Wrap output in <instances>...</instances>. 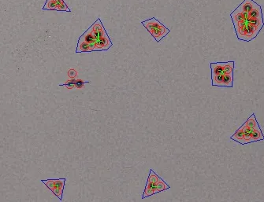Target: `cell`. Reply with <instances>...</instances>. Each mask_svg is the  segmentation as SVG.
<instances>
[{"label": "cell", "instance_id": "obj_1", "mask_svg": "<svg viewBox=\"0 0 264 202\" xmlns=\"http://www.w3.org/2000/svg\"><path fill=\"white\" fill-rule=\"evenodd\" d=\"M142 24L144 26L147 30L148 31V33L153 36V38L157 42H160L171 32L170 29H167L155 17H152L148 20L142 21Z\"/></svg>", "mask_w": 264, "mask_h": 202}, {"label": "cell", "instance_id": "obj_2", "mask_svg": "<svg viewBox=\"0 0 264 202\" xmlns=\"http://www.w3.org/2000/svg\"><path fill=\"white\" fill-rule=\"evenodd\" d=\"M41 182L46 185V187L55 194L60 200H62V194L65 187L66 178H58V179H46L41 180Z\"/></svg>", "mask_w": 264, "mask_h": 202}, {"label": "cell", "instance_id": "obj_3", "mask_svg": "<svg viewBox=\"0 0 264 202\" xmlns=\"http://www.w3.org/2000/svg\"><path fill=\"white\" fill-rule=\"evenodd\" d=\"M96 44V48H95V51H100V50H107L111 46L113 45L112 42H111V39L108 36L107 33L102 37L99 38V39L95 42Z\"/></svg>", "mask_w": 264, "mask_h": 202}, {"label": "cell", "instance_id": "obj_4", "mask_svg": "<svg viewBox=\"0 0 264 202\" xmlns=\"http://www.w3.org/2000/svg\"><path fill=\"white\" fill-rule=\"evenodd\" d=\"M92 33H93L94 36L96 38V41L99 39V38L102 37L107 34L105 29H104L103 25H102V22H101L100 19H97L96 21L92 25Z\"/></svg>", "mask_w": 264, "mask_h": 202}, {"label": "cell", "instance_id": "obj_5", "mask_svg": "<svg viewBox=\"0 0 264 202\" xmlns=\"http://www.w3.org/2000/svg\"><path fill=\"white\" fill-rule=\"evenodd\" d=\"M226 62H211L210 64L211 70V77L223 73L224 66Z\"/></svg>", "mask_w": 264, "mask_h": 202}, {"label": "cell", "instance_id": "obj_6", "mask_svg": "<svg viewBox=\"0 0 264 202\" xmlns=\"http://www.w3.org/2000/svg\"><path fill=\"white\" fill-rule=\"evenodd\" d=\"M79 41H84V42H87L89 43H93V42H96V38L94 36L93 33H92V27L91 26L85 33H84L78 39Z\"/></svg>", "mask_w": 264, "mask_h": 202}, {"label": "cell", "instance_id": "obj_7", "mask_svg": "<svg viewBox=\"0 0 264 202\" xmlns=\"http://www.w3.org/2000/svg\"><path fill=\"white\" fill-rule=\"evenodd\" d=\"M252 143L264 140V135L263 134H262V130H261L259 124H258L256 127H254V128L252 129Z\"/></svg>", "mask_w": 264, "mask_h": 202}, {"label": "cell", "instance_id": "obj_8", "mask_svg": "<svg viewBox=\"0 0 264 202\" xmlns=\"http://www.w3.org/2000/svg\"><path fill=\"white\" fill-rule=\"evenodd\" d=\"M230 138L232 140H234V141L237 142V143H240L241 145H245V143H244V132H243L242 126L239 127V129L237 130V131L231 136Z\"/></svg>", "mask_w": 264, "mask_h": 202}, {"label": "cell", "instance_id": "obj_9", "mask_svg": "<svg viewBox=\"0 0 264 202\" xmlns=\"http://www.w3.org/2000/svg\"><path fill=\"white\" fill-rule=\"evenodd\" d=\"M242 127H243V132H244V143H245V144L252 143V129L251 128V127H249L247 124H246V123H244V124L242 125Z\"/></svg>", "mask_w": 264, "mask_h": 202}, {"label": "cell", "instance_id": "obj_10", "mask_svg": "<svg viewBox=\"0 0 264 202\" xmlns=\"http://www.w3.org/2000/svg\"><path fill=\"white\" fill-rule=\"evenodd\" d=\"M76 53H82V52H92L91 50L90 43L84 41H79L77 42V47L75 51Z\"/></svg>", "mask_w": 264, "mask_h": 202}, {"label": "cell", "instance_id": "obj_11", "mask_svg": "<svg viewBox=\"0 0 264 202\" xmlns=\"http://www.w3.org/2000/svg\"><path fill=\"white\" fill-rule=\"evenodd\" d=\"M223 77L224 74H218V75L215 76V77H211V81H212V86H215V87H223Z\"/></svg>", "mask_w": 264, "mask_h": 202}, {"label": "cell", "instance_id": "obj_12", "mask_svg": "<svg viewBox=\"0 0 264 202\" xmlns=\"http://www.w3.org/2000/svg\"><path fill=\"white\" fill-rule=\"evenodd\" d=\"M234 81V74H224L223 77V87H233Z\"/></svg>", "mask_w": 264, "mask_h": 202}, {"label": "cell", "instance_id": "obj_13", "mask_svg": "<svg viewBox=\"0 0 264 202\" xmlns=\"http://www.w3.org/2000/svg\"><path fill=\"white\" fill-rule=\"evenodd\" d=\"M56 10L57 11H66L70 12L71 10L66 4L64 0H57L56 1Z\"/></svg>", "mask_w": 264, "mask_h": 202}, {"label": "cell", "instance_id": "obj_14", "mask_svg": "<svg viewBox=\"0 0 264 202\" xmlns=\"http://www.w3.org/2000/svg\"><path fill=\"white\" fill-rule=\"evenodd\" d=\"M234 61H228L225 63L223 69V74H234Z\"/></svg>", "mask_w": 264, "mask_h": 202}, {"label": "cell", "instance_id": "obj_15", "mask_svg": "<svg viewBox=\"0 0 264 202\" xmlns=\"http://www.w3.org/2000/svg\"><path fill=\"white\" fill-rule=\"evenodd\" d=\"M245 123L249 127H251V128H252V129H253L254 127H256V126L259 124H258L257 120H256V116H255L254 113H252V115L249 116V118L247 120V121H246Z\"/></svg>", "mask_w": 264, "mask_h": 202}, {"label": "cell", "instance_id": "obj_16", "mask_svg": "<svg viewBox=\"0 0 264 202\" xmlns=\"http://www.w3.org/2000/svg\"><path fill=\"white\" fill-rule=\"evenodd\" d=\"M170 188H171L170 186H169L168 184L166 183L165 181H164L163 179H162V178L159 180V182H158V184H157V190H158V193L162 192V191H164V190H169Z\"/></svg>", "mask_w": 264, "mask_h": 202}, {"label": "cell", "instance_id": "obj_17", "mask_svg": "<svg viewBox=\"0 0 264 202\" xmlns=\"http://www.w3.org/2000/svg\"><path fill=\"white\" fill-rule=\"evenodd\" d=\"M43 10H56V2L53 0H47L46 3L43 7Z\"/></svg>", "mask_w": 264, "mask_h": 202}, {"label": "cell", "instance_id": "obj_18", "mask_svg": "<svg viewBox=\"0 0 264 202\" xmlns=\"http://www.w3.org/2000/svg\"><path fill=\"white\" fill-rule=\"evenodd\" d=\"M76 80H75V79L71 78V80H68L66 83H64V84H59V86H63V87H66L68 89H72L75 87Z\"/></svg>", "mask_w": 264, "mask_h": 202}, {"label": "cell", "instance_id": "obj_19", "mask_svg": "<svg viewBox=\"0 0 264 202\" xmlns=\"http://www.w3.org/2000/svg\"><path fill=\"white\" fill-rule=\"evenodd\" d=\"M86 83H89V81L85 82V81H83V80H76L75 87H77V88H82V87H84V85Z\"/></svg>", "mask_w": 264, "mask_h": 202}, {"label": "cell", "instance_id": "obj_20", "mask_svg": "<svg viewBox=\"0 0 264 202\" xmlns=\"http://www.w3.org/2000/svg\"><path fill=\"white\" fill-rule=\"evenodd\" d=\"M68 76L70 77V78H74V77L77 76V72L72 68V69L69 70L68 71Z\"/></svg>", "mask_w": 264, "mask_h": 202}, {"label": "cell", "instance_id": "obj_21", "mask_svg": "<svg viewBox=\"0 0 264 202\" xmlns=\"http://www.w3.org/2000/svg\"><path fill=\"white\" fill-rule=\"evenodd\" d=\"M53 1H55V2H56V1H57V0H53Z\"/></svg>", "mask_w": 264, "mask_h": 202}]
</instances>
